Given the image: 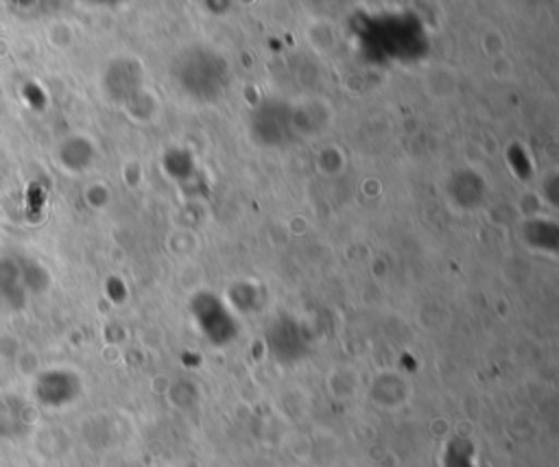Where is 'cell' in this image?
I'll list each match as a JSON object with an SVG mask.
<instances>
[{
  "mask_svg": "<svg viewBox=\"0 0 559 467\" xmlns=\"http://www.w3.org/2000/svg\"><path fill=\"white\" fill-rule=\"evenodd\" d=\"M504 46H507V39H504V35H502L498 28L485 31V35H483V50H485L491 59L504 55Z\"/></svg>",
  "mask_w": 559,
  "mask_h": 467,
  "instance_id": "cell-1",
  "label": "cell"
}]
</instances>
